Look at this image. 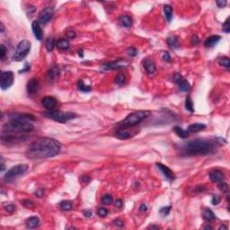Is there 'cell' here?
<instances>
[{
  "label": "cell",
  "instance_id": "obj_1",
  "mask_svg": "<svg viewBox=\"0 0 230 230\" xmlns=\"http://www.w3.org/2000/svg\"><path fill=\"white\" fill-rule=\"evenodd\" d=\"M61 149V144L50 138H41L34 140L26 150L29 159H45L57 156Z\"/></svg>",
  "mask_w": 230,
  "mask_h": 230
},
{
  "label": "cell",
  "instance_id": "obj_2",
  "mask_svg": "<svg viewBox=\"0 0 230 230\" xmlns=\"http://www.w3.org/2000/svg\"><path fill=\"white\" fill-rule=\"evenodd\" d=\"M32 121H34V117L31 114H11L9 122L3 126V132L12 134L30 132L34 129Z\"/></svg>",
  "mask_w": 230,
  "mask_h": 230
},
{
  "label": "cell",
  "instance_id": "obj_3",
  "mask_svg": "<svg viewBox=\"0 0 230 230\" xmlns=\"http://www.w3.org/2000/svg\"><path fill=\"white\" fill-rule=\"evenodd\" d=\"M217 144L210 139H197L184 143L182 152L185 156H205L214 153L217 149Z\"/></svg>",
  "mask_w": 230,
  "mask_h": 230
},
{
  "label": "cell",
  "instance_id": "obj_4",
  "mask_svg": "<svg viewBox=\"0 0 230 230\" xmlns=\"http://www.w3.org/2000/svg\"><path fill=\"white\" fill-rule=\"evenodd\" d=\"M150 115V111H134L119 123V126L121 128H131L139 125L142 121H144L146 118H148Z\"/></svg>",
  "mask_w": 230,
  "mask_h": 230
},
{
  "label": "cell",
  "instance_id": "obj_5",
  "mask_svg": "<svg viewBox=\"0 0 230 230\" xmlns=\"http://www.w3.org/2000/svg\"><path fill=\"white\" fill-rule=\"evenodd\" d=\"M42 115L46 118H50L60 123H66L67 122L73 120L76 117V114L74 112H65L62 111H48L43 112Z\"/></svg>",
  "mask_w": 230,
  "mask_h": 230
},
{
  "label": "cell",
  "instance_id": "obj_6",
  "mask_svg": "<svg viewBox=\"0 0 230 230\" xmlns=\"http://www.w3.org/2000/svg\"><path fill=\"white\" fill-rule=\"evenodd\" d=\"M28 169L29 167L27 165H17L7 172V174L4 176V179L7 183H12L16 178L24 175Z\"/></svg>",
  "mask_w": 230,
  "mask_h": 230
},
{
  "label": "cell",
  "instance_id": "obj_7",
  "mask_svg": "<svg viewBox=\"0 0 230 230\" xmlns=\"http://www.w3.org/2000/svg\"><path fill=\"white\" fill-rule=\"evenodd\" d=\"M31 50V42L28 40L21 41L16 50V52L13 56V59L15 61H21L23 60L30 52Z\"/></svg>",
  "mask_w": 230,
  "mask_h": 230
},
{
  "label": "cell",
  "instance_id": "obj_8",
  "mask_svg": "<svg viewBox=\"0 0 230 230\" xmlns=\"http://www.w3.org/2000/svg\"><path fill=\"white\" fill-rule=\"evenodd\" d=\"M15 76L12 71H2L0 75V86L3 90H6L13 85Z\"/></svg>",
  "mask_w": 230,
  "mask_h": 230
},
{
  "label": "cell",
  "instance_id": "obj_9",
  "mask_svg": "<svg viewBox=\"0 0 230 230\" xmlns=\"http://www.w3.org/2000/svg\"><path fill=\"white\" fill-rule=\"evenodd\" d=\"M129 66V62L126 59H118L115 61L105 63L102 66L104 70H117L122 69Z\"/></svg>",
  "mask_w": 230,
  "mask_h": 230
},
{
  "label": "cell",
  "instance_id": "obj_10",
  "mask_svg": "<svg viewBox=\"0 0 230 230\" xmlns=\"http://www.w3.org/2000/svg\"><path fill=\"white\" fill-rule=\"evenodd\" d=\"M174 82L177 84L179 89H180L182 92H188V91L191 89V85H190V83H189L186 79H184L181 74L176 73V74L174 76Z\"/></svg>",
  "mask_w": 230,
  "mask_h": 230
},
{
  "label": "cell",
  "instance_id": "obj_11",
  "mask_svg": "<svg viewBox=\"0 0 230 230\" xmlns=\"http://www.w3.org/2000/svg\"><path fill=\"white\" fill-rule=\"evenodd\" d=\"M53 16V8L50 7H47L44 9L42 10V12L39 15V23L41 24H47Z\"/></svg>",
  "mask_w": 230,
  "mask_h": 230
},
{
  "label": "cell",
  "instance_id": "obj_12",
  "mask_svg": "<svg viewBox=\"0 0 230 230\" xmlns=\"http://www.w3.org/2000/svg\"><path fill=\"white\" fill-rule=\"evenodd\" d=\"M157 167L161 171V173L163 174V175L170 182H173L174 179H175V175L174 174V172L169 168L167 167L166 165L161 164V163H157Z\"/></svg>",
  "mask_w": 230,
  "mask_h": 230
},
{
  "label": "cell",
  "instance_id": "obj_13",
  "mask_svg": "<svg viewBox=\"0 0 230 230\" xmlns=\"http://www.w3.org/2000/svg\"><path fill=\"white\" fill-rule=\"evenodd\" d=\"M39 87H40V82L37 78H32L28 83H27V85H26V90H27V93L28 94L30 95H33L35 94L38 90H39Z\"/></svg>",
  "mask_w": 230,
  "mask_h": 230
},
{
  "label": "cell",
  "instance_id": "obj_14",
  "mask_svg": "<svg viewBox=\"0 0 230 230\" xmlns=\"http://www.w3.org/2000/svg\"><path fill=\"white\" fill-rule=\"evenodd\" d=\"M42 104L48 111H52L57 105V100L53 96H45L42 100Z\"/></svg>",
  "mask_w": 230,
  "mask_h": 230
},
{
  "label": "cell",
  "instance_id": "obj_15",
  "mask_svg": "<svg viewBox=\"0 0 230 230\" xmlns=\"http://www.w3.org/2000/svg\"><path fill=\"white\" fill-rule=\"evenodd\" d=\"M32 29H33V33L34 37L36 38V40L41 41L43 37V32H42V29L41 27V24L39 23V21H33V22Z\"/></svg>",
  "mask_w": 230,
  "mask_h": 230
},
{
  "label": "cell",
  "instance_id": "obj_16",
  "mask_svg": "<svg viewBox=\"0 0 230 230\" xmlns=\"http://www.w3.org/2000/svg\"><path fill=\"white\" fill-rule=\"evenodd\" d=\"M143 66H144V68L146 70V72L149 75V76H152L156 73L157 71V68H156V65L154 63L153 60L149 59H146L144 61H143Z\"/></svg>",
  "mask_w": 230,
  "mask_h": 230
},
{
  "label": "cell",
  "instance_id": "obj_17",
  "mask_svg": "<svg viewBox=\"0 0 230 230\" xmlns=\"http://www.w3.org/2000/svg\"><path fill=\"white\" fill-rule=\"evenodd\" d=\"M209 177L213 183H220V182L224 181L225 174H223V172H221L219 170H214L209 173Z\"/></svg>",
  "mask_w": 230,
  "mask_h": 230
},
{
  "label": "cell",
  "instance_id": "obj_18",
  "mask_svg": "<svg viewBox=\"0 0 230 230\" xmlns=\"http://www.w3.org/2000/svg\"><path fill=\"white\" fill-rule=\"evenodd\" d=\"M116 136L121 139H131L133 135L129 131V130H127V128H120L116 131Z\"/></svg>",
  "mask_w": 230,
  "mask_h": 230
},
{
  "label": "cell",
  "instance_id": "obj_19",
  "mask_svg": "<svg viewBox=\"0 0 230 230\" xmlns=\"http://www.w3.org/2000/svg\"><path fill=\"white\" fill-rule=\"evenodd\" d=\"M25 225H26V227L29 228V229L36 228L40 225V219H39L38 217H31L26 219Z\"/></svg>",
  "mask_w": 230,
  "mask_h": 230
},
{
  "label": "cell",
  "instance_id": "obj_20",
  "mask_svg": "<svg viewBox=\"0 0 230 230\" xmlns=\"http://www.w3.org/2000/svg\"><path fill=\"white\" fill-rule=\"evenodd\" d=\"M220 40H221V37L219 35H212L204 42V46L207 48H211L215 46Z\"/></svg>",
  "mask_w": 230,
  "mask_h": 230
},
{
  "label": "cell",
  "instance_id": "obj_21",
  "mask_svg": "<svg viewBox=\"0 0 230 230\" xmlns=\"http://www.w3.org/2000/svg\"><path fill=\"white\" fill-rule=\"evenodd\" d=\"M205 128H206V125L203 123H193L188 127L187 131H188V133H195V132L203 131Z\"/></svg>",
  "mask_w": 230,
  "mask_h": 230
},
{
  "label": "cell",
  "instance_id": "obj_22",
  "mask_svg": "<svg viewBox=\"0 0 230 230\" xmlns=\"http://www.w3.org/2000/svg\"><path fill=\"white\" fill-rule=\"evenodd\" d=\"M202 217L204 220L208 221V222H212L216 219V216L214 214V212L209 209V208H205L202 212Z\"/></svg>",
  "mask_w": 230,
  "mask_h": 230
},
{
  "label": "cell",
  "instance_id": "obj_23",
  "mask_svg": "<svg viewBox=\"0 0 230 230\" xmlns=\"http://www.w3.org/2000/svg\"><path fill=\"white\" fill-rule=\"evenodd\" d=\"M119 22L123 27H131L132 25V18L129 16H122L119 17Z\"/></svg>",
  "mask_w": 230,
  "mask_h": 230
},
{
  "label": "cell",
  "instance_id": "obj_24",
  "mask_svg": "<svg viewBox=\"0 0 230 230\" xmlns=\"http://www.w3.org/2000/svg\"><path fill=\"white\" fill-rule=\"evenodd\" d=\"M167 44L169 45L170 48L172 49H177L180 46V42L179 38L177 36H170L167 39Z\"/></svg>",
  "mask_w": 230,
  "mask_h": 230
},
{
  "label": "cell",
  "instance_id": "obj_25",
  "mask_svg": "<svg viewBox=\"0 0 230 230\" xmlns=\"http://www.w3.org/2000/svg\"><path fill=\"white\" fill-rule=\"evenodd\" d=\"M56 46H57L58 49L65 50H68L69 48V42L66 39H59L56 42Z\"/></svg>",
  "mask_w": 230,
  "mask_h": 230
},
{
  "label": "cell",
  "instance_id": "obj_26",
  "mask_svg": "<svg viewBox=\"0 0 230 230\" xmlns=\"http://www.w3.org/2000/svg\"><path fill=\"white\" fill-rule=\"evenodd\" d=\"M164 13H165V19L167 20V22H171L172 17H173V8H172V7L169 6V5L164 6Z\"/></svg>",
  "mask_w": 230,
  "mask_h": 230
},
{
  "label": "cell",
  "instance_id": "obj_27",
  "mask_svg": "<svg viewBox=\"0 0 230 230\" xmlns=\"http://www.w3.org/2000/svg\"><path fill=\"white\" fill-rule=\"evenodd\" d=\"M59 68L58 67H54L48 72V78L50 80H54L59 76Z\"/></svg>",
  "mask_w": 230,
  "mask_h": 230
},
{
  "label": "cell",
  "instance_id": "obj_28",
  "mask_svg": "<svg viewBox=\"0 0 230 230\" xmlns=\"http://www.w3.org/2000/svg\"><path fill=\"white\" fill-rule=\"evenodd\" d=\"M174 132L177 134V136L180 137V138H182V139H186V138L188 137V135H189V133H188L187 131H184L183 129H182V128L179 127V126H175V127L174 128Z\"/></svg>",
  "mask_w": 230,
  "mask_h": 230
},
{
  "label": "cell",
  "instance_id": "obj_29",
  "mask_svg": "<svg viewBox=\"0 0 230 230\" xmlns=\"http://www.w3.org/2000/svg\"><path fill=\"white\" fill-rule=\"evenodd\" d=\"M59 206H60V208L65 211L71 210L73 208V204L71 200H63L59 203Z\"/></svg>",
  "mask_w": 230,
  "mask_h": 230
},
{
  "label": "cell",
  "instance_id": "obj_30",
  "mask_svg": "<svg viewBox=\"0 0 230 230\" xmlns=\"http://www.w3.org/2000/svg\"><path fill=\"white\" fill-rule=\"evenodd\" d=\"M77 88H78L79 91L84 92V93H88V92L91 91V86L85 85V84L83 82V80H79V81L77 82Z\"/></svg>",
  "mask_w": 230,
  "mask_h": 230
},
{
  "label": "cell",
  "instance_id": "obj_31",
  "mask_svg": "<svg viewBox=\"0 0 230 230\" xmlns=\"http://www.w3.org/2000/svg\"><path fill=\"white\" fill-rule=\"evenodd\" d=\"M126 83V76L124 74L120 73L117 75V76L115 77V84L118 85H123Z\"/></svg>",
  "mask_w": 230,
  "mask_h": 230
},
{
  "label": "cell",
  "instance_id": "obj_32",
  "mask_svg": "<svg viewBox=\"0 0 230 230\" xmlns=\"http://www.w3.org/2000/svg\"><path fill=\"white\" fill-rule=\"evenodd\" d=\"M185 108L190 112H194V106L191 96H187L185 99Z\"/></svg>",
  "mask_w": 230,
  "mask_h": 230
},
{
  "label": "cell",
  "instance_id": "obj_33",
  "mask_svg": "<svg viewBox=\"0 0 230 230\" xmlns=\"http://www.w3.org/2000/svg\"><path fill=\"white\" fill-rule=\"evenodd\" d=\"M55 40L53 37H50V38H48L46 42H45V47L47 49L48 51H52L53 50V48L55 46Z\"/></svg>",
  "mask_w": 230,
  "mask_h": 230
},
{
  "label": "cell",
  "instance_id": "obj_34",
  "mask_svg": "<svg viewBox=\"0 0 230 230\" xmlns=\"http://www.w3.org/2000/svg\"><path fill=\"white\" fill-rule=\"evenodd\" d=\"M218 64L220 66H223L226 68H229L230 67V61H229V59L226 58V57H222L218 59Z\"/></svg>",
  "mask_w": 230,
  "mask_h": 230
},
{
  "label": "cell",
  "instance_id": "obj_35",
  "mask_svg": "<svg viewBox=\"0 0 230 230\" xmlns=\"http://www.w3.org/2000/svg\"><path fill=\"white\" fill-rule=\"evenodd\" d=\"M112 201H113L112 197L110 194H106V195H103L102 197V202L105 205H110V204L112 203Z\"/></svg>",
  "mask_w": 230,
  "mask_h": 230
},
{
  "label": "cell",
  "instance_id": "obj_36",
  "mask_svg": "<svg viewBox=\"0 0 230 230\" xmlns=\"http://www.w3.org/2000/svg\"><path fill=\"white\" fill-rule=\"evenodd\" d=\"M217 188L219 189V191H222V192H227L228 191V185H227V183H224V182H220V183H218V184H217Z\"/></svg>",
  "mask_w": 230,
  "mask_h": 230
},
{
  "label": "cell",
  "instance_id": "obj_37",
  "mask_svg": "<svg viewBox=\"0 0 230 230\" xmlns=\"http://www.w3.org/2000/svg\"><path fill=\"white\" fill-rule=\"evenodd\" d=\"M22 203H23V205L25 207V208H34V203L31 200H22Z\"/></svg>",
  "mask_w": 230,
  "mask_h": 230
},
{
  "label": "cell",
  "instance_id": "obj_38",
  "mask_svg": "<svg viewBox=\"0 0 230 230\" xmlns=\"http://www.w3.org/2000/svg\"><path fill=\"white\" fill-rule=\"evenodd\" d=\"M6 54H7V48L5 47L4 44H1V46H0V59H1V60H3L6 58Z\"/></svg>",
  "mask_w": 230,
  "mask_h": 230
},
{
  "label": "cell",
  "instance_id": "obj_39",
  "mask_svg": "<svg viewBox=\"0 0 230 230\" xmlns=\"http://www.w3.org/2000/svg\"><path fill=\"white\" fill-rule=\"evenodd\" d=\"M127 52H128V55H129L130 57H135V56L138 55V50H137V49H135L134 47L129 48Z\"/></svg>",
  "mask_w": 230,
  "mask_h": 230
},
{
  "label": "cell",
  "instance_id": "obj_40",
  "mask_svg": "<svg viewBox=\"0 0 230 230\" xmlns=\"http://www.w3.org/2000/svg\"><path fill=\"white\" fill-rule=\"evenodd\" d=\"M170 210H171V206H168V207H164V208H162L161 209H160V214L162 215V216H167L168 214H169V212H170Z\"/></svg>",
  "mask_w": 230,
  "mask_h": 230
},
{
  "label": "cell",
  "instance_id": "obj_41",
  "mask_svg": "<svg viewBox=\"0 0 230 230\" xmlns=\"http://www.w3.org/2000/svg\"><path fill=\"white\" fill-rule=\"evenodd\" d=\"M97 214L102 217H104L107 214H108V210L104 208H99L98 210H97Z\"/></svg>",
  "mask_w": 230,
  "mask_h": 230
},
{
  "label": "cell",
  "instance_id": "obj_42",
  "mask_svg": "<svg viewBox=\"0 0 230 230\" xmlns=\"http://www.w3.org/2000/svg\"><path fill=\"white\" fill-rule=\"evenodd\" d=\"M223 31L225 32V33H228L229 32H230V26H229V18H227L226 20V22L224 23V24H223Z\"/></svg>",
  "mask_w": 230,
  "mask_h": 230
},
{
  "label": "cell",
  "instance_id": "obj_43",
  "mask_svg": "<svg viewBox=\"0 0 230 230\" xmlns=\"http://www.w3.org/2000/svg\"><path fill=\"white\" fill-rule=\"evenodd\" d=\"M216 4L217 5V7L219 8H223L226 6L227 2L226 1V0H217V1H216Z\"/></svg>",
  "mask_w": 230,
  "mask_h": 230
},
{
  "label": "cell",
  "instance_id": "obj_44",
  "mask_svg": "<svg viewBox=\"0 0 230 230\" xmlns=\"http://www.w3.org/2000/svg\"><path fill=\"white\" fill-rule=\"evenodd\" d=\"M220 200H221V199H220V197L219 196H217V195H214L213 197H212V204L213 205H218L219 204V202H220Z\"/></svg>",
  "mask_w": 230,
  "mask_h": 230
},
{
  "label": "cell",
  "instance_id": "obj_45",
  "mask_svg": "<svg viewBox=\"0 0 230 230\" xmlns=\"http://www.w3.org/2000/svg\"><path fill=\"white\" fill-rule=\"evenodd\" d=\"M163 59H164L165 62H170V61L172 60V58H171L169 52H167V51L164 52V54H163Z\"/></svg>",
  "mask_w": 230,
  "mask_h": 230
},
{
  "label": "cell",
  "instance_id": "obj_46",
  "mask_svg": "<svg viewBox=\"0 0 230 230\" xmlns=\"http://www.w3.org/2000/svg\"><path fill=\"white\" fill-rule=\"evenodd\" d=\"M6 210L7 211V212H9V213H13L15 210H16V206L15 205H13V204H9V205H7V206H6Z\"/></svg>",
  "mask_w": 230,
  "mask_h": 230
},
{
  "label": "cell",
  "instance_id": "obj_47",
  "mask_svg": "<svg viewBox=\"0 0 230 230\" xmlns=\"http://www.w3.org/2000/svg\"><path fill=\"white\" fill-rule=\"evenodd\" d=\"M67 36H68V38H70V39L75 38V37H76V33H75V31H73V30H68V31L67 32Z\"/></svg>",
  "mask_w": 230,
  "mask_h": 230
},
{
  "label": "cell",
  "instance_id": "obj_48",
  "mask_svg": "<svg viewBox=\"0 0 230 230\" xmlns=\"http://www.w3.org/2000/svg\"><path fill=\"white\" fill-rule=\"evenodd\" d=\"M80 179H81V181H82L84 183H88L90 182V180H91V178H90L88 175H82Z\"/></svg>",
  "mask_w": 230,
  "mask_h": 230
},
{
  "label": "cell",
  "instance_id": "obj_49",
  "mask_svg": "<svg viewBox=\"0 0 230 230\" xmlns=\"http://www.w3.org/2000/svg\"><path fill=\"white\" fill-rule=\"evenodd\" d=\"M122 206H123V202L122 200H115V207H117L118 208H122Z\"/></svg>",
  "mask_w": 230,
  "mask_h": 230
},
{
  "label": "cell",
  "instance_id": "obj_50",
  "mask_svg": "<svg viewBox=\"0 0 230 230\" xmlns=\"http://www.w3.org/2000/svg\"><path fill=\"white\" fill-rule=\"evenodd\" d=\"M191 42L193 44V45H196L197 43H199V38L197 35H193L191 37Z\"/></svg>",
  "mask_w": 230,
  "mask_h": 230
},
{
  "label": "cell",
  "instance_id": "obj_51",
  "mask_svg": "<svg viewBox=\"0 0 230 230\" xmlns=\"http://www.w3.org/2000/svg\"><path fill=\"white\" fill-rule=\"evenodd\" d=\"M112 223H113V225L117 226H123V222H122V220H119V219L113 220Z\"/></svg>",
  "mask_w": 230,
  "mask_h": 230
},
{
  "label": "cell",
  "instance_id": "obj_52",
  "mask_svg": "<svg viewBox=\"0 0 230 230\" xmlns=\"http://www.w3.org/2000/svg\"><path fill=\"white\" fill-rule=\"evenodd\" d=\"M147 209H148L147 204H146V203H142V204L140 205V207H139V210H140L141 212H145V211H147Z\"/></svg>",
  "mask_w": 230,
  "mask_h": 230
},
{
  "label": "cell",
  "instance_id": "obj_53",
  "mask_svg": "<svg viewBox=\"0 0 230 230\" xmlns=\"http://www.w3.org/2000/svg\"><path fill=\"white\" fill-rule=\"evenodd\" d=\"M29 69H30V65H29L28 63H25V64H24V68L21 69V70L19 71V73H24V72H25V71H28Z\"/></svg>",
  "mask_w": 230,
  "mask_h": 230
},
{
  "label": "cell",
  "instance_id": "obj_54",
  "mask_svg": "<svg viewBox=\"0 0 230 230\" xmlns=\"http://www.w3.org/2000/svg\"><path fill=\"white\" fill-rule=\"evenodd\" d=\"M84 215L85 217H90L92 216V211L91 210H86V211H84Z\"/></svg>",
  "mask_w": 230,
  "mask_h": 230
},
{
  "label": "cell",
  "instance_id": "obj_55",
  "mask_svg": "<svg viewBox=\"0 0 230 230\" xmlns=\"http://www.w3.org/2000/svg\"><path fill=\"white\" fill-rule=\"evenodd\" d=\"M35 195H37L38 197H42V196H43V191H42V190H39V191H37L35 192Z\"/></svg>",
  "mask_w": 230,
  "mask_h": 230
},
{
  "label": "cell",
  "instance_id": "obj_56",
  "mask_svg": "<svg viewBox=\"0 0 230 230\" xmlns=\"http://www.w3.org/2000/svg\"><path fill=\"white\" fill-rule=\"evenodd\" d=\"M5 169V164H4V161H3V157L1 159V172H3Z\"/></svg>",
  "mask_w": 230,
  "mask_h": 230
},
{
  "label": "cell",
  "instance_id": "obj_57",
  "mask_svg": "<svg viewBox=\"0 0 230 230\" xmlns=\"http://www.w3.org/2000/svg\"><path fill=\"white\" fill-rule=\"evenodd\" d=\"M0 24H1V30H0V32H1V33H4V31H5V26H4L3 23H1Z\"/></svg>",
  "mask_w": 230,
  "mask_h": 230
},
{
  "label": "cell",
  "instance_id": "obj_58",
  "mask_svg": "<svg viewBox=\"0 0 230 230\" xmlns=\"http://www.w3.org/2000/svg\"><path fill=\"white\" fill-rule=\"evenodd\" d=\"M78 55H79L80 57H83V50H80L78 51Z\"/></svg>",
  "mask_w": 230,
  "mask_h": 230
},
{
  "label": "cell",
  "instance_id": "obj_59",
  "mask_svg": "<svg viewBox=\"0 0 230 230\" xmlns=\"http://www.w3.org/2000/svg\"><path fill=\"white\" fill-rule=\"evenodd\" d=\"M149 227H150V228H156V229H158V228H159V226H150Z\"/></svg>",
  "mask_w": 230,
  "mask_h": 230
},
{
  "label": "cell",
  "instance_id": "obj_60",
  "mask_svg": "<svg viewBox=\"0 0 230 230\" xmlns=\"http://www.w3.org/2000/svg\"><path fill=\"white\" fill-rule=\"evenodd\" d=\"M219 229H227V227H226V226H221L219 227Z\"/></svg>",
  "mask_w": 230,
  "mask_h": 230
},
{
  "label": "cell",
  "instance_id": "obj_61",
  "mask_svg": "<svg viewBox=\"0 0 230 230\" xmlns=\"http://www.w3.org/2000/svg\"><path fill=\"white\" fill-rule=\"evenodd\" d=\"M204 229H212V227H211L210 226H206L204 227Z\"/></svg>",
  "mask_w": 230,
  "mask_h": 230
}]
</instances>
